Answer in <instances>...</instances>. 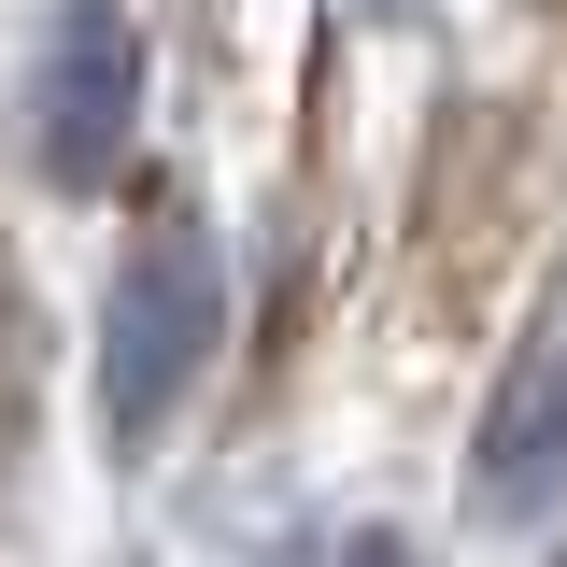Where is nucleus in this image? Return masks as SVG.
<instances>
[{
    "instance_id": "f03ea898",
    "label": "nucleus",
    "mask_w": 567,
    "mask_h": 567,
    "mask_svg": "<svg viewBox=\"0 0 567 567\" xmlns=\"http://www.w3.org/2000/svg\"><path fill=\"white\" fill-rule=\"evenodd\" d=\"M29 114H43V171L58 185H100L142 128V29L114 0H58L43 58H29Z\"/></svg>"
},
{
    "instance_id": "f257e3e1",
    "label": "nucleus",
    "mask_w": 567,
    "mask_h": 567,
    "mask_svg": "<svg viewBox=\"0 0 567 567\" xmlns=\"http://www.w3.org/2000/svg\"><path fill=\"white\" fill-rule=\"evenodd\" d=\"M227 341V256H213L199 213H156L128 256H114V298H100V425L114 440H156L185 412V383Z\"/></svg>"
},
{
    "instance_id": "20e7f679",
    "label": "nucleus",
    "mask_w": 567,
    "mask_h": 567,
    "mask_svg": "<svg viewBox=\"0 0 567 567\" xmlns=\"http://www.w3.org/2000/svg\"><path fill=\"white\" fill-rule=\"evenodd\" d=\"M354 567H398V554H354Z\"/></svg>"
},
{
    "instance_id": "7ed1b4c3",
    "label": "nucleus",
    "mask_w": 567,
    "mask_h": 567,
    "mask_svg": "<svg viewBox=\"0 0 567 567\" xmlns=\"http://www.w3.org/2000/svg\"><path fill=\"white\" fill-rule=\"evenodd\" d=\"M468 496H483L496 525H511V511H554V496H567V298L539 312V341L511 354V383H496Z\"/></svg>"
}]
</instances>
